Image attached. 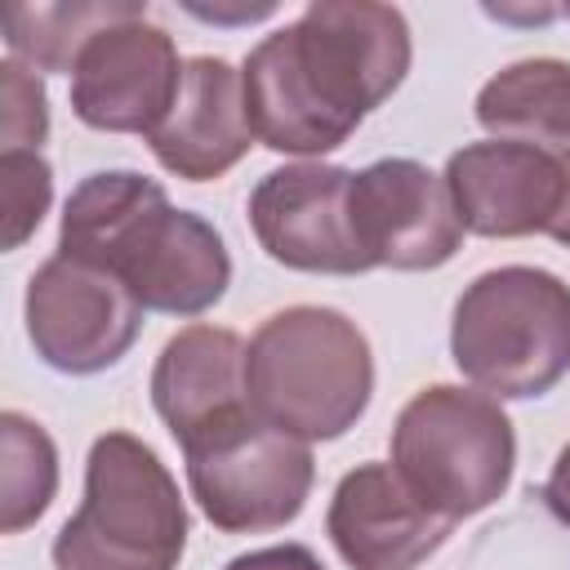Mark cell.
I'll return each mask as SVG.
<instances>
[{"mask_svg":"<svg viewBox=\"0 0 570 570\" xmlns=\"http://www.w3.org/2000/svg\"><path fill=\"white\" fill-rule=\"evenodd\" d=\"M410 58L414 45L401 9L312 0L240 62L254 138L281 156H325L343 147L356 125L401 89Z\"/></svg>","mask_w":570,"mask_h":570,"instance_id":"obj_1","label":"cell"},{"mask_svg":"<svg viewBox=\"0 0 570 570\" xmlns=\"http://www.w3.org/2000/svg\"><path fill=\"white\" fill-rule=\"evenodd\" d=\"M58 254L111 272L142 312L165 316H200L232 285V254L218 227L174 209L165 187L138 169H102L71 187Z\"/></svg>","mask_w":570,"mask_h":570,"instance_id":"obj_2","label":"cell"},{"mask_svg":"<svg viewBox=\"0 0 570 570\" xmlns=\"http://www.w3.org/2000/svg\"><path fill=\"white\" fill-rule=\"evenodd\" d=\"M249 405L298 441H338L370 410L374 352L365 330L321 303L272 312L245 352Z\"/></svg>","mask_w":570,"mask_h":570,"instance_id":"obj_3","label":"cell"},{"mask_svg":"<svg viewBox=\"0 0 570 570\" xmlns=\"http://www.w3.org/2000/svg\"><path fill=\"white\" fill-rule=\"evenodd\" d=\"M187 503L160 454L134 432H102L85 459L80 508L53 534V570H178Z\"/></svg>","mask_w":570,"mask_h":570,"instance_id":"obj_4","label":"cell"},{"mask_svg":"<svg viewBox=\"0 0 570 570\" xmlns=\"http://www.w3.org/2000/svg\"><path fill=\"white\" fill-rule=\"evenodd\" d=\"M450 356L494 401H530L570 374V285L530 263L481 272L454 303Z\"/></svg>","mask_w":570,"mask_h":570,"instance_id":"obj_5","label":"cell"},{"mask_svg":"<svg viewBox=\"0 0 570 570\" xmlns=\"http://www.w3.org/2000/svg\"><path fill=\"white\" fill-rule=\"evenodd\" d=\"M392 468L436 517H476L494 508L512 485V419L494 396L476 387L432 383L414 392L392 423Z\"/></svg>","mask_w":570,"mask_h":570,"instance_id":"obj_6","label":"cell"},{"mask_svg":"<svg viewBox=\"0 0 570 570\" xmlns=\"http://www.w3.org/2000/svg\"><path fill=\"white\" fill-rule=\"evenodd\" d=\"M183 459L196 508L223 534H267L289 525L316 481L307 441L272 428L254 410L187 445Z\"/></svg>","mask_w":570,"mask_h":570,"instance_id":"obj_7","label":"cell"},{"mask_svg":"<svg viewBox=\"0 0 570 570\" xmlns=\"http://www.w3.org/2000/svg\"><path fill=\"white\" fill-rule=\"evenodd\" d=\"M27 338L58 374L111 370L142 330V303L111 276L76 258H45L27 281Z\"/></svg>","mask_w":570,"mask_h":570,"instance_id":"obj_8","label":"cell"},{"mask_svg":"<svg viewBox=\"0 0 570 570\" xmlns=\"http://www.w3.org/2000/svg\"><path fill=\"white\" fill-rule=\"evenodd\" d=\"M347 218L370 267L436 272L463 245L445 174H432L410 156H383L356 169L347 187Z\"/></svg>","mask_w":570,"mask_h":570,"instance_id":"obj_9","label":"cell"},{"mask_svg":"<svg viewBox=\"0 0 570 570\" xmlns=\"http://www.w3.org/2000/svg\"><path fill=\"white\" fill-rule=\"evenodd\" d=\"M347 187H352V169L321 160H294L263 174L245 205L263 254L289 272H312V276L370 272L352 236Z\"/></svg>","mask_w":570,"mask_h":570,"instance_id":"obj_10","label":"cell"},{"mask_svg":"<svg viewBox=\"0 0 570 570\" xmlns=\"http://www.w3.org/2000/svg\"><path fill=\"white\" fill-rule=\"evenodd\" d=\"M183 85L178 45L147 13L102 27L71 67V111L102 134H151Z\"/></svg>","mask_w":570,"mask_h":570,"instance_id":"obj_11","label":"cell"},{"mask_svg":"<svg viewBox=\"0 0 570 570\" xmlns=\"http://www.w3.org/2000/svg\"><path fill=\"white\" fill-rule=\"evenodd\" d=\"M445 187L463 232L485 240L534 236L561 205V156L508 138L463 142L445 160Z\"/></svg>","mask_w":570,"mask_h":570,"instance_id":"obj_12","label":"cell"},{"mask_svg":"<svg viewBox=\"0 0 570 570\" xmlns=\"http://www.w3.org/2000/svg\"><path fill=\"white\" fill-rule=\"evenodd\" d=\"M325 530L352 570H419L441 552L454 521L423 508L392 463H356L334 485Z\"/></svg>","mask_w":570,"mask_h":570,"instance_id":"obj_13","label":"cell"},{"mask_svg":"<svg viewBox=\"0 0 570 570\" xmlns=\"http://www.w3.org/2000/svg\"><path fill=\"white\" fill-rule=\"evenodd\" d=\"M147 147L160 160V169L187 183H209L236 169L254 147L240 71L214 53L187 58L178 98L169 116L147 134Z\"/></svg>","mask_w":570,"mask_h":570,"instance_id":"obj_14","label":"cell"},{"mask_svg":"<svg viewBox=\"0 0 570 570\" xmlns=\"http://www.w3.org/2000/svg\"><path fill=\"white\" fill-rule=\"evenodd\" d=\"M245 352L249 343L227 325H187L160 347L151 370V405L183 450L254 410Z\"/></svg>","mask_w":570,"mask_h":570,"instance_id":"obj_15","label":"cell"},{"mask_svg":"<svg viewBox=\"0 0 570 570\" xmlns=\"http://www.w3.org/2000/svg\"><path fill=\"white\" fill-rule=\"evenodd\" d=\"M476 125L490 138L530 142L543 151L570 147V62L521 58L476 89Z\"/></svg>","mask_w":570,"mask_h":570,"instance_id":"obj_16","label":"cell"},{"mask_svg":"<svg viewBox=\"0 0 570 570\" xmlns=\"http://www.w3.org/2000/svg\"><path fill=\"white\" fill-rule=\"evenodd\" d=\"M147 4L138 0H62V4H4L0 27L9 58L31 71H67L76 67L80 49L111 22L138 18Z\"/></svg>","mask_w":570,"mask_h":570,"instance_id":"obj_17","label":"cell"},{"mask_svg":"<svg viewBox=\"0 0 570 570\" xmlns=\"http://www.w3.org/2000/svg\"><path fill=\"white\" fill-rule=\"evenodd\" d=\"M0 450V534H22L49 512L58 494V445L36 419L4 410Z\"/></svg>","mask_w":570,"mask_h":570,"instance_id":"obj_18","label":"cell"},{"mask_svg":"<svg viewBox=\"0 0 570 570\" xmlns=\"http://www.w3.org/2000/svg\"><path fill=\"white\" fill-rule=\"evenodd\" d=\"M0 187H4V249H22L49 214L53 169L40 151H0Z\"/></svg>","mask_w":570,"mask_h":570,"instance_id":"obj_19","label":"cell"},{"mask_svg":"<svg viewBox=\"0 0 570 570\" xmlns=\"http://www.w3.org/2000/svg\"><path fill=\"white\" fill-rule=\"evenodd\" d=\"M49 138V98L31 67L18 58L0 62V142L4 151H40Z\"/></svg>","mask_w":570,"mask_h":570,"instance_id":"obj_20","label":"cell"},{"mask_svg":"<svg viewBox=\"0 0 570 570\" xmlns=\"http://www.w3.org/2000/svg\"><path fill=\"white\" fill-rule=\"evenodd\" d=\"M223 570H325V566L307 543H272V548L232 557Z\"/></svg>","mask_w":570,"mask_h":570,"instance_id":"obj_21","label":"cell"},{"mask_svg":"<svg viewBox=\"0 0 570 570\" xmlns=\"http://www.w3.org/2000/svg\"><path fill=\"white\" fill-rule=\"evenodd\" d=\"M539 499L548 503V512H552L561 525H570V441H566L561 454L552 459V472H548Z\"/></svg>","mask_w":570,"mask_h":570,"instance_id":"obj_22","label":"cell"},{"mask_svg":"<svg viewBox=\"0 0 570 570\" xmlns=\"http://www.w3.org/2000/svg\"><path fill=\"white\" fill-rule=\"evenodd\" d=\"M548 236L570 249V147L561 151V205H557V214L548 223Z\"/></svg>","mask_w":570,"mask_h":570,"instance_id":"obj_23","label":"cell"}]
</instances>
